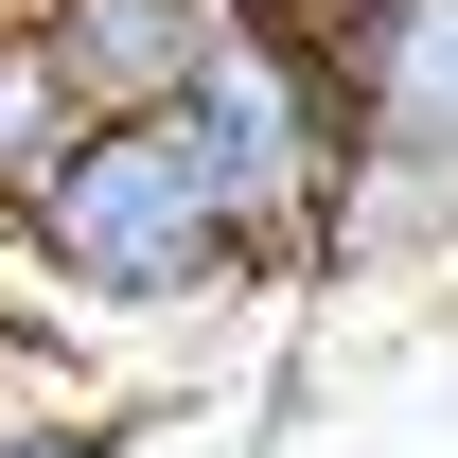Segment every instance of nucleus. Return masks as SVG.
<instances>
[{
	"label": "nucleus",
	"mask_w": 458,
	"mask_h": 458,
	"mask_svg": "<svg viewBox=\"0 0 458 458\" xmlns=\"http://www.w3.org/2000/svg\"><path fill=\"white\" fill-rule=\"evenodd\" d=\"M18 265L71 318H212V300L265 283L247 229H229V194H212V159L176 123H89L71 176L36 194V229H18Z\"/></svg>",
	"instance_id": "f257e3e1"
},
{
	"label": "nucleus",
	"mask_w": 458,
	"mask_h": 458,
	"mask_svg": "<svg viewBox=\"0 0 458 458\" xmlns=\"http://www.w3.org/2000/svg\"><path fill=\"white\" fill-rule=\"evenodd\" d=\"M159 123L212 159V194H229V229H247V265H265V283L335 247L352 159H370V123H352V71H335V54H300V36H229Z\"/></svg>",
	"instance_id": "f03ea898"
},
{
	"label": "nucleus",
	"mask_w": 458,
	"mask_h": 458,
	"mask_svg": "<svg viewBox=\"0 0 458 458\" xmlns=\"http://www.w3.org/2000/svg\"><path fill=\"white\" fill-rule=\"evenodd\" d=\"M335 71H352V123H370L335 247H370V265L458 247V0H352Z\"/></svg>",
	"instance_id": "7ed1b4c3"
},
{
	"label": "nucleus",
	"mask_w": 458,
	"mask_h": 458,
	"mask_svg": "<svg viewBox=\"0 0 458 458\" xmlns=\"http://www.w3.org/2000/svg\"><path fill=\"white\" fill-rule=\"evenodd\" d=\"M18 18H36V54L71 71V106H89V123H159L176 89L229 54L212 0H18Z\"/></svg>",
	"instance_id": "20e7f679"
},
{
	"label": "nucleus",
	"mask_w": 458,
	"mask_h": 458,
	"mask_svg": "<svg viewBox=\"0 0 458 458\" xmlns=\"http://www.w3.org/2000/svg\"><path fill=\"white\" fill-rule=\"evenodd\" d=\"M71 141H89V106H71V71L36 54V18L0 0V247L36 229V194L71 176Z\"/></svg>",
	"instance_id": "39448f33"
},
{
	"label": "nucleus",
	"mask_w": 458,
	"mask_h": 458,
	"mask_svg": "<svg viewBox=\"0 0 458 458\" xmlns=\"http://www.w3.org/2000/svg\"><path fill=\"white\" fill-rule=\"evenodd\" d=\"M212 18H229V36H300V54H335L352 0H212Z\"/></svg>",
	"instance_id": "423d86ee"
},
{
	"label": "nucleus",
	"mask_w": 458,
	"mask_h": 458,
	"mask_svg": "<svg viewBox=\"0 0 458 458\" xmlns=\"http://www.w3.org/2000/svg\"><path fill=\"white\" fill-rule=\"evenodd\" d=\"M0 458H123V423H106V405H71V423H36V441H0Z\"/></svg>",
	"instance_id": "0eeeda50"
}]
</instances>
